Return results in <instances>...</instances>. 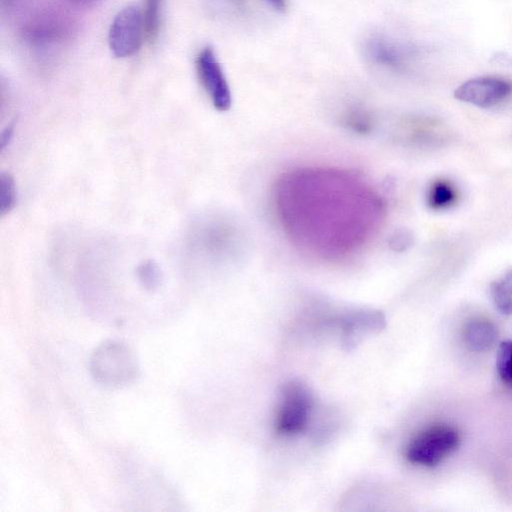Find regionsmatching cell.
<instances>
[{"label":"cell","instance_id":"6da1fadb","mask_svg":"<svg viewBox=\"0 0 512 512\" xmlns=\"http://www.w3.org/2000/svg\"><path fill=\"white\" fill-rule=\"evenodd\" d=\"M363 180L334 169H299L283 176L275 189V207L291 241L326 259L362 248L383 214L381 197Z\"/></svg>","mask_w":512,"mask_h":512},{"label":"cell","instance_id":"7a4b0ae2","mask_svg":"<svg viewBox=\"0 0 512 512\" xmlns=\"http://www.w3.org/2000/svg\"><path fill=\"white\" fill-rule=\"evenodd\" d=\"M139 363L132 348L120 340H107L98 345L90 357V371L99 384L122 388L139 376Z\"/></svg>","mask_w":512,"mask_h":512},{"label":"cell","instance_id":"3957f363","mask_svg":"<svg viewBox=\"0 0 512 512\" xmlns=\"http://www.w3.org/2000/svg\"><path fill=\"white\" fill-rule=\"evenodd\" d=\"M460 443L458 431L449 425H433L415 435L405 450L415 465L432 467L451 454Z\"/></svg>","mask_w":512,"mask_h":512},{"label":"cell","instance_id":"277c9868","mask_svg":"<svg viewBox=\"0 0 512 512\" xmlns=\"http://www.w3.org/2000/svg\"><path fill=\"white\" fill-rule=\"evenodd\" d=\"M313 405L311 393L300 382L287 383L280 396L276 411V431L283 435L302 432L309 421Z\"/></svg>","mask_w":512,"mask_h":512},{"label":"cell","instance_id":"5b68a950","mask_svg":"<svg viewBox=\"0 0 512 512\" xmlns=\"http://www.w3.org/2000/svg\"><path fill=\"white\" fill-rule=\"evenodd\" d=\"M365 59L382 70L400 72L405 70L417 49L383 32H373L365 37L362 45Z\"/></svg>","mask_w":512,"mask_h":512},{"label":"cell","instance_id":"8992f818","mask_svg":"<svg viewBox=\"0 0 512 512\" xmlns=\"http://www.w3.org/2000/svg\"><path fill=\"white\" fill-rule=\"evenodd\" d=\"M145 37L141 11L128 6L114 17L108 34L111 52L119 58L136 53Z\"/></svg>","mask_w":512,"mask_h":512},{"label":"cell","instance_id":"52a82bcc","mask_svg":"<svg viewBox=\"0 0 512 512\" xmlns=\"http://www.w3.org/2000/svg\"><path fill=\"white\" fill-rule=\"evenodd\" d=\"M195 65L200 83L213 106L219 111L228 110L232 102L231 91L214 50L203 48L196 57Z\"/></svg>","mask_w":512,"mask_h":512},{"label":"cell","instance_id":"ba28073f","mask_svg":"<svg viewBox=\"0 0 512 512\" xmlns=\"http://www.w3.org/2000/svg\"><path fill=\"white\" fill-rule=\"evenodd\" d=\"M512 93V82L495 76H481L467 80L456 88L454 97L480 108L493 107Z\"/></svg>","mask_w":512,"mask_h":512},{"label":"cell","instance_id":"9c48e42d","mask_svg":"<svg viewBox=\"0 0 512 512\" xmlns=\"http://www.w3.org/2000/svg\"><path fill=\"white\" fill-rule=\"evenodd\" d=\"M463 339L470 350L483 352L495 344L497 329L489 320L473 319L465 325Z\"/></svg>","mask_w":512,"mask_h":512},{"label":"cell","instance_id":"30bf717a","mask_svg":"<svg viewBox=\"0 0 512 512\" xmlns=\"http://www.w3.org/2000/svg\"><path fill=\"white\" fill-rule=\"evenodd\" d=\"M490 294L500 313L512 314V268L491 283Z\"/></svg>","mask_w":512,"mask_h":512},{"label":"cell","instance_id":"8fae6325","mask_svg":"<svg viewBox=\"0 0 512 512\" xmlns=\"http://www.w3.org/2000/svg\"><path fill=\"white\" fill-rule=\"evenodd\" d=\"M457 199L454 186L447 180L438 179L429 187L427 194L428 205L435 210L446 209L452 206Z\"/></svg>","mask_w":512,"mask_h":512},{"label":"cell","instance_id":"7c38bea8","mask_svg":"<svg viewBox=\"0 0 512 512\" xmlns=\"http://www.w3.org/2000/svg\"><path fill=\"white\" fill-rule=\"evenodd\" d=\"M161 0H145L142 14L145 38L152 42L158 36Z\"/></svg>","mask_w":512,"mask_h":512},{"label":"cell","instance_id":"4fadbf2b","mask_svg":"<svg viewBox=\"0 0 512 512\" xmlns=\"http://www.w3.org/2000/svg\"><path fill=\"white\" fill-rule=\"evenodd\" d=\"M497 370L501 379L512 385V340L501 342L497 353Z\"/></svg>","mask_w":512,"mask_h":512},{"label":"cell","instance_id":"5bb4252c","mask_svg":"<svg viewBox=\"0 0 512 512\" xmlns=\"http://www.w3.org/2000/svg\"><path fill=\"white\" fill-rule=\"evenodd\" d=\"M16 202V189L13 178L9 174L0 176V214L10 212Z\"/></svg>","mask_w":512,"mask_h":512},{"label":"cell","instance_id":"9a60e30c","mask_svg":"<svg viewBox=\"0 0 512 512\" xmlns=\"http://www.w3.org/2000/svg\"><path fill=\"white\" fill-rule=\"evenodd\" d=\"M139 277L145 286L151 288L157 286L160 279L158 267L152 262L143 263L139 267Z\"/></svg>","mask_w":512,"mask_h":512},{"label":"cell","instance_id":"2e32d148","mask_svg":"<svg viewBox=\"0 0 512 512\" xmlns=\"http://www.w3.org/2000/svg\"><path fill=\"white\" fill-rule=\"evenodd\" d=\"M346 123L355 130L365 131L370 126V118L365 111L353 109L347 114Z\"/></svg>","mask_w":512,"mask_h":512},{"label":"cell","instance_id":"e0dca14e","mask_svg":"<svg viewBox=\"0 0 512 512\" xmlns=\"http://www.w3.org/2000/svg\"><path fill=\"white\" fill-rule=\"evenodd\" d=\"M273 9L283 12L288 7V0H264Z\"/></svg>","mask_w":512,"mask_h":512},{"label":"cell","instance_id":"ac0fdd59","mask_svg":"<svg viewBox=\"0 0 512 512\" xmlns=\"http://www.w3.org/2000/svg\"><path fill=\"white\" fill-rule=\"evenodd\" d=\"M77 1H80V2H90V1H93V0H77Z\"/></svg>","mask_w":512,"mask_h":512}]
</instances>
